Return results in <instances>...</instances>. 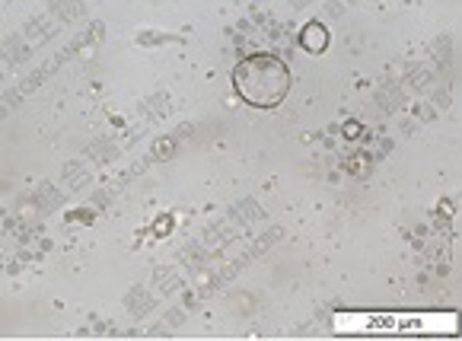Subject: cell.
I'll list each match as a JSON object with an SVG mask.
<instances>
[{
	"label": "cell",
	"instance_id": "6da1fadb",
	"mask_svg": "<svg viewBox=\"0 0 462 341\" xmlns=\"http://www.w3.org/2000/svg\"><path fill=\"white\" fill-rule=\"evenodd\" d=\"M293 87V74L278 55H245L233 68V89L252 109H278Z\"/></svg>",
	"mask_w": 462,
	"mask_h": 341
},
{
	"label": "cell",
	"instance_id": "7a4b0ae2",
	"mask_svg": "<svg viewBox=\"0 0 462 341\" xmlns=\"http://www.w3.org/2000/svg\"><path fill=\"white\" fill-rule=\"evenodd\" d=\"M300 48L310 55H322L328 48V29L322 23H306V29L300 32Z\"/></svg>",
	"mask_w": 462,
	"mask_h": 341
}]
</instances>
